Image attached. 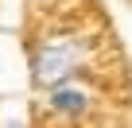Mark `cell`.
Returning a JSON list of instances; mask_svg holds the SVG:
<instances>
[{
	"label": "cell",
	"instance_id": "cell-1",
	"mask_svg": "<svg viewBox=\"0 0 132 128\" xmlns=\"http://www.w3.org/2000/svg\"><path fill=\"white\" fill-rule=\"evenodd\" d=\"M89 58V43L82 35H51L31 50V82L39 89H54L70 82Z\"/></svg>",
	"mask_w": 132,
	"mask_h": 128
},
{
	"label": "cell",
	"instance_id": "cell-2",
	"mask_svg": "<svg viewBox=\"0 0 132 128\" xmlns=\"http://www.w3.org/2000/svg\"><path fill=\"white\" fill-rule=\"evenodd\" d=\"M47 109L58 120H78V116L89 113V93L82 86H74V82H62V86L47 89Z\"/></svg>",
	"mask_w": 132,
	"mask_h": 128
},
{
	"label": "cell",
	"instance_id": "cell-3",
	"mask_svg": "<svg viewBox=\"0 0 132 128\" xmlns=\"http://www.w3.org/2000/svg\"><path fill=\"white\" fill-rule=\"evenodd\" d=\"M8 128H23V124H8Z\"/></svg>",
	"mask_w": 132,
	"mask_h": 128
}]
</instances>
